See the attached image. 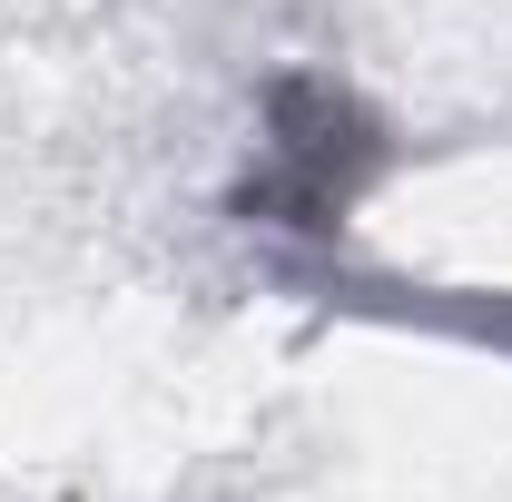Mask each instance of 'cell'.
I'll list each match as a JSON object with an SVG mask.
<instances>
[{
  "label": "cell",
  "mask_w": 512,
  "mask_h": 502,
  "mask_svg": "<svg viewBox=\"0 0 512 502\" xmlns=\"http://www.w3.org/2000/svg\"><path fill=\"white\" fill-rule=\"evenodd\" d=\"M375 168H384V128L335 79L286 69L266 89V158H256L247 188H237V217L266 227V237H316L325 247L355 217V197H365Z\"/></svg>",
  "instance_id": "obj_1"
}]
</instances>
